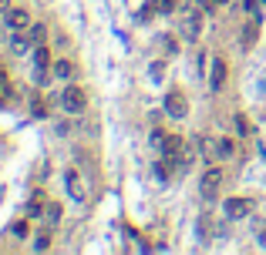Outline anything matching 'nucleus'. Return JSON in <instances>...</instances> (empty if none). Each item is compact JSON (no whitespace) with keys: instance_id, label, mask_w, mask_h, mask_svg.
Here are the masks:
<instances>
[{"instance_id":"obj_1","label":"nucleus","mask_w":266,"mask_h":255,"mask_svg":"<svg viewBox=\"0 0 266 255\" xmlns=\"http://www.w3.org/2000/svg\"><path fill=\"white\" fill-rule=\"evenodd\" d=\"M57 104H61V111H68V114H84V108H88V91L78 88V84H68V88L61 91V97H57Z\"/></svg>"},{"instance_id":"obj_8","label":"nucleus","mask_w":266,"mask_h":255,"mask_svg":"<svg viewBox=\"0 0 266 255\" xmlns=\"http://www.w3.org/2000/svg\"><path fill=\"white\" fill-rule=\"evenodd\" d=\"M209 84H212V91H219L223 84H226V64H223V61L212 64V78H209Z\"/></svg>"},{"instance_id":"obj_13","label":"nucleus","mask_w":266,"mask_h":255,"mask_svg":"<svg viewBox=\"0 0 266 255\" xmlns=\"http://www.w3.org/2000/svg\"><path fill=\"white\" fill-rule=\"evenodd\" d=\"M186 34H189V37H195V34H199V14H189V17H186Z\"/></svg>"},{"instance_id":"obj_10","label":"nucleus","mask_w":266,"mask_h":255,"mask_svg":"<svg viewBox=\"0 0 266 255\" xmlns=\"http://www.w3.org/2000/svg\"><path fill=\"white\" fill-rule=\"evenodd\" d=\"M175 4H179V0H152L155 14H169V10H175Z\"/></svg>"},{"instance_id":"obj_14","label":"nucleus","mask_w":266,"mask_h":255,"mask_svg":"<svg viewBox=\"0 0 266 255\" xmlns=\"http://www.w3.org/2000/svg\"><path fill=\"white\" fill-rule=\"evenodd\" d=\"M236 128H239V135H250V131H253V124H250L246 118H242V114L236 118Z\"/></svg>"},{"instance_id":"obj_17","label":"nucleus","mask_w":266,"mask_h":255,"mask_svg":"<svg viewBox=\"0 0 266 255\" xmlns=\"http://www.w3.org/2000/svg\"><path fill=\"white\" fill-rule=\"evenodd\" d=\"M226 0H202V10H219Z\"/></svg>"},{"instance_id":"obj_2","label":"nucleus","mask_w":266,"mask_h":255,"mask_svg":"<svg viewBox=\"0 0 266 255\" xmlns=\"http://www.w3.org/2000/svg\"><path fill=\"white\" fill-rule=\"evenodd\" d=\"M199 188H202V198L216 201V198H219V191H223V171H219V168H209V171L202 175Z\"/></svg>"},{"instance_id":"obj_21","label":"nucleus","mask_w":266,"mask_h":255,"mask_svg":"<svg viewBox=\"0 0 266 255\" xmlns=\"http://www.w3.org/2000/svg\"><path fill=\"white\" fill-rule=\"evenodd\" d=\"M0 10H4V14H7V10H10V0H0Z\"/></svg>"},{"instance_id":"obj_6","label":"nucleus","mask_w":266,"mask_h":255,"mask_svg":"<svg viewBox=\"0 0 266 255\" xmlns=\"http://www.w3.org/2000/svg\"><path fill=\"white\" fill-rule=\"evenodd\" d=\"M7 24H10V31H24V27H31V14L20 10V7H10L7 10Z\"/></svg>"},{"instance_id":"obj_12","label":"nucleus","mask_w":266,"mask_h":255,"mask_svg":"<svg viewBox=\"0 0 266 255\" xmlns=\"http://www.w3.org/2000/svg\"><path fill=\"white\" fill-rule=\"evenodd\" d=\"M219 155H223V158H233V155H236V144L229 141V138H219Z\"/></svg>"},{"instance_id":"obj_15","label":"nucleus","mask_w":266,"mask_h":255,"mask_svg":"<svg viewBox=\"0 0 266 255\" xmlns=\"http://www.w3.org/2000/svg\"><path fill=\"white\" fill-rule=\"evenodd\" d=\"M68 182H71V195H74V198H84V191H81L78 178H74V175H68Z\"/></svg>"},{"instance_id":"obj_9","label":"nucleus","mask_w":266,"mask_h":255,"mask_svg":"<svg viewBox=\"0 0 266 255\" xmlns=\"http://www.w3.org/2000/svg\"><path fill=\"white\" fill-rule=\"evenodd\" d=\"M71 74H74V64L71 61H54V78H71Z\"/></svg>"},{"instance_id":"obj_4","label":"nucleus","mask_w":266,"mask_h":255,"mask_svg":"<svg viewBox=\"0 0 266 255\" xmlns=\"http://www.w3.org/2000/svg\"><path fill=\"white\" fill-rule=\"evenodd\" d=\"M165 111L172 114V118H186V94H182V91H169V94H165Z\"/></svg>"},{"instance_id":"obj_11","label":"nucleus","mask_w":266,"mask_h":255,"mask_svg":"<svg viewBox=\"0 0 266 255\" xmlns=\"http://www.w3.org/2000/svg\"><path fill=\"white\" fill-rule=\"evenodd\" d=\"M44 37H48V27L44 24H31V40L34 44H44Z\"/></svg>"},{"instance_id":"obj_20","label":"nucleus","mask_w":266,"mask_h":255,"mask_svg":"<svg viewBox=\"0 0 266 255\" xmlns=\"http://www.w3.org/2000/svg\"><path fill=\"white\" fill-rule=\"evenodd\" d=\"M0 88H7V71L0 67Z\"/></svg>"},{"instance_id":"obj_3","label":"nucleus","mask_w":266,"mask_h":255,"mask_svg":"<svg viewBox=\"0 0 266 255\" xmlns=\"http://www.w3.org/2000/svg\"><path fill=\"white\" fill-rule=\"evenodd\" d=\"M162 155L172 158V161H179V165H186V141H182L179 135H169L165 144H162Z\"/></svg>"},{"instance_id":"obj_18","label":"nucleus","mask_w":266,"mask_h":255,"mask_svg":"<svg viewBox=\"0 0 266 255\" xmlns=\"http://www.w3.org/2000/svg\"><path fill=\"white\" fill-rule=\"evenodd\" d=\"M14 50H17V54H24V50H27V40L17 37V40H14Z\"/></svg>"},{"instance_id":"obj_19","label":"nucleus","mask_w":266,"mask_h":255,"mask_svg":"<svg viewBox=\"0 0 266 255\" xmlns=\"http://www.w3.org/2000/svg\"><path fill=\"white\" fill-rule=\"evenodd\" d=\"M259 245L266 248V225H259Z\"/></svg>"},{"instance_id":"obj_16","label":"nucleus","mask_w":266,"mask_h":255,"mask_svg":"<svg viewBox=\"0 0 266 255\" xmlns=\"http://www.w3.org/2000/svg\"><path fill=\"white\" fill-rule=\"evenodd\" d=\"M165 138H169V135H162L159 128H155V131H152V144H155V148H159V151H162V144H165Z\"/></svg>"},{"instance_id":"obj_7","label":"nucleus","mask_w":266,"mask_h":255,"mask_svg":"<svg viewBox=\"0 0 266 255\" xmlns=\"http://www.w3.org/2000/svg\"><path fill=\"white\" fill-rule=\"evenodd\" d=\"M199 148H202V155H206V161L223 158V155H219V138H199Z\"/></svg>"},{"instance_id":"obj_5","label":"nucleus","mask_w":266,"mask_h":255,"mask_svg":"<svg viewBox=\"0 0 266 255\" xmlns=\"http://www.w3.org/2000/svg\"><path fill=\"white\" fill-rule=\"evenodd\" d=\"M223 208H226L229 218H246L253 212V201L250 198H226V205H223Z\"/></svg>"}]
</instances>
